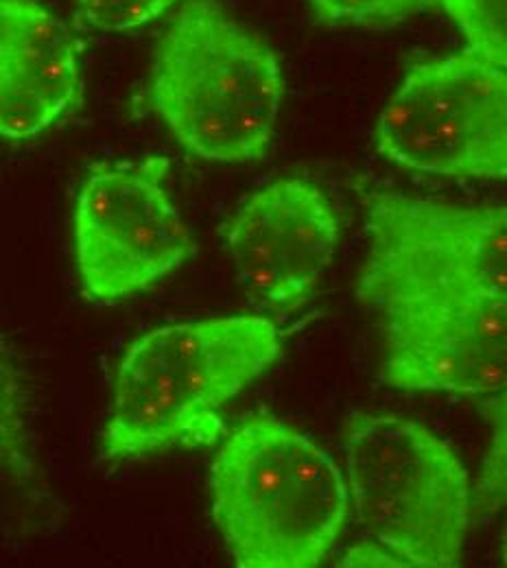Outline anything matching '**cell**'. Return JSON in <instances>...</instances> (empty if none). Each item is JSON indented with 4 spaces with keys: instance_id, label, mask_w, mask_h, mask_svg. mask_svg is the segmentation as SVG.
Instances as JSON below:
<instances>
[{
    "instance_id": "obj_1",
    "label": "cell",
    "mask_w": 507,
    "mask_h": 568,
    "mask_svg": "<svg viewBox=\"0 0 507 568\" xmlns=\"http://www.w3.org/2000/svg\"><path fill=\"white\" fill-rule=\"evenodd\" d=\"M283 333L258 315L158 326L139 337L116 369L101 437L108 462L217 444L223 407L283 355Z\"/></svg>"
},
{
    "instance_id": "obj_2",
    "label": "cell",
    "mask_w": 507,
    "mask_h": 568,
    "mask_svg": "<svg viewBox=\"0 0 507 568\" xmlns=\"http://www.w3.org/2000/svg\"><path fill=\"white\" fill-rule=\"evenodd\" d=\"M146 99L173 141L219 164L270 151L285 99L276 51L217 0H184L160 36Z\"/></svg>"
},
{
    "instance_id": "obj_3",
    "label": "cell",
    "mask_w": 507,
    "mask_h": 568,
    "mask_svg": "<svg viewBox=\"0 0 507 568\" xmlns=\"http://www.w3.org/2000/svg\"><path fill=\"white\" fill-rule=\"evenodd\" d=\"M209 493L219 534L243 568L322 565L351 511L335 459L278 418H252L221 439Z\"/></svg>"
},
{
    "instance_id": "obj_4",
    "label": "cell",
    "mask_w": 507,
    "mask_h": 568,
    "mask_svg": "<svg viewBox=\"0 0 507 568\" xmlns=\"http://www.w3.org/2000/svg\"><path fill=\"white\" fill-rule=\"evenodd\" d=\"M346 486L369 540L405 567H457L473 520V488L457 450L416 420L357 414L344 428Z\"/></svg>"
},
{
    "instance_id": "obj_5",
    "label": "cell",
    "mask_w": 507,
    "mask_h": 568,
    "mask_svg": "<svg viewBox=\"0 0 507 568\" xmlns=\"http://www.w3.org/2000/svg\"><path fill=\"white\" fill-rule=\"evenodd\" d=\"M367 254L357 297L374 311L412 300L507 297V213L499 204H450L363 191Z\"/></svg>"
},
{
    "instance_id": "obj_6",
    "label": "cell",
    "mask_w": 507,
    "mask_h": 568,
    "mask_svg": "<svg viewBox=\"0 0 507 568\" xmlns=\"http://www.w3.org/2000/svg\"><path fill=\"white\" fill-rule=\"evenodd\" d=\"M506 67L468 47L414 64L376 121V151L416 173L504 180Z\"/></svg>"
},
{
    "instance_id": "obj_7",
    "label": "cell",
    "mask_w": 507,
    "mask_h": 568,
    "mask_svg": "<svg viewBox=\"0 0 507 568\" xmlns=\"http://www.w3.org/2000/svg\"><path fill=\"white\" fill-rule=\"evenodd\" d=\"M162 155L92 164L74 202V261L94 302L134 297L180 270L195 252L169 191Z\"/></svg>"
},
{
    "instance_id": "obj_8",
    "label": "cell",
    "mask_w": 507,
    "mask_h": 568,
    "mask_svg": "<svg viewBox=\"0 0 507 568\" xmlns=\"http://www.w3.org/2000/svg\"><path fill=\"white\" fill-rule=\"evenodd\" d=\"M383 320V378L400 392L473 398L506 389L507 297L457 295L396 302Z\"/></svg>"
},
{
    "instance_id": "obj_9",
    "label": "cell",
    "mask_w": 507,
    "mask_h": 568,
    "mask_svg": "<svg viewBox=\"0 0 507 568\" xmlns=\"http://www.w3.org/2000/svg\"><path fill=\"white\" fill-rule=\"evenodd\" d=\"M339 232L335 206L317 184L276 180L247 197L227 227L236 281L281 317L300 311L333 263Z\"/></svg>"
},
{
    "instance_id": "obj_10",
    "label": "cell",
    "mask_w": 507,
    "mask_h": 568,
    "mask_svg": "<svg viewBox=\"0 0 507 568\" xmlns=\"http://www.w3.org/2000/svg\"><path fill=\"white\" fill-rule=\"evenodd\" d=\"M73 29L42 0H0V141H31L81 105Z\"/></svg>"
},
{
    "instance_id": "obj_11",
    "label": "cell",
    "mask_w": 507,
    "mask_h": 568,
    "mask_svg": "<svg viewBox=\"0 0 507 568\" xmlns=\"http://www.w3.org/2000/svg\"><path fill=\"white\" fill-rule=\"evenodd\" d=\"M42 477L20 374L0 337V481L33 488Z\"/></svg>"
},
{
    "instance_id": "obj_12",
    "label": "cell",
    "mask_w": 507,
    "mask_h": 568,
    "mask_svg": "<svg viewBox=\"0 0 507 568\" xmlns=\"http://www.w3.org/2000/svg\"><path fill=\"white\" fill-rule=\"evenodd\" d=\"M466 38V47L507 64V0H437Z\"/></svg>"
},
{
    "instance_id": "obj_13",
    "label": "cell",
    "mask_w": 507,
    "mask_h": 568,
    "mask_svg": "<svg viewBox=\"0 0 507 568\" xmlns=\"http://www.w3.org/2000/svg\"><path fill=\"white\" fill-rule=\"evenodd\" d=\"M435 0H308L315 22L328 29H387L425 11Z\"/></svg>"
},
{
    "instance_id": "obj_14",
    "label": "cell",
    "mask_w": 507,
    "mask_h": 568,
    "mask_svg": "<svg viewBox=\"0 0 507 568\" xmlns=\"http://www.w3.org/2000/svg\"><path fill=\"white\" fill-rule=\"evenodd\" d=\"M178 0H74L83 27L99 33H128L166 13Z\"/></svg>"
},
{
    "instance_id": "obj_15",
    "label": "cell",
    "mask_w": 507,
    "mask_h": 568,
    "mask_svg": "<svg viewBox=\"0 0 507 568\" xmlns=\"http://www.w3.org/2000/svg\"><path fill=\"white\" fill-rule=\"evenodd\" d=\"M342 567H405V565L383 545L367 540V542L351 547L344 554Z\"/></svg>"
}]
</instances>
